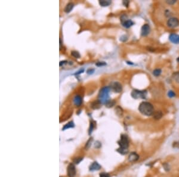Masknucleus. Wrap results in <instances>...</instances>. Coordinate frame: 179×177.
Here are the masks:
<instances>
[{
    "label": "nucleus",
    "instance_id": "obj_1",
    "mask_svg": "<svg viewBox=\"0 0 179 177\" xmlns=\"http://www.w3.org/2000/svg\"><path fill=\"white\" fill-rule=\"evenodd\" d=\"M138 110L142 114L146 116H151L154 113V108L153 105L149 102H143L140 104Z\"/></svg>",
    "mask_w": 179,
    "mask_h": 177
},
{
    "label": "nucleus",
    "instance_id": "obj_2",
    "mask_svg": "<svg viewBox=\"0 0 179 177\" xmlns=\"http://www.w3.org/2000/svg\"><path fill=\"white\" fill-rule=\"evenodd\" d=\"M110 88L104 87L100 89L99 94V101L101 104H106L109 100Z\"/></svg>",
    "mask_w": 179,
    "mask_h": 177
},
{
    "label": "nucleus",
    "instance_id": "obj_3",
    "mask_svg": "<svg viewBox=\"0 0 179 177\" xmlns=\"http://www.w3.org/2000/svg\"><path fill=\"white\" fill-rule=\"evenodd\" d=\"M118 144L120 148L128 149V147L129 146V141L127 135L124 134L121 135V139L118 141Z\"/></svg>",
    "mask_w": 179,
    "mask_h": 177
},
{
    "label": "nucleus",
    "instance_id": "obj_4",
    "mask_svg": "<svg viewBox=\"0 0 179 177\" xmlns=\"http://www.w3.org/2000/svg\"><path fill=\"white\" fill-rule=\"evenodd\" d=\"M147 96V91H139V90H133L131 92V96L133 98H145Z\"/></svg>",
    "mask_w": 179,
    "mask_h": 177
},
{
    "label": "nucleus",
    "instance_id": "obj_5",
    "mask_svg": "<svg viewBox=\"0 0 179 177\" xmlns=\"http://www.w3.org/2000/svg\"><path fill=\"white\" fill-rule=\"evenodd\" d=\"M109 88L113 92H116V93L121 92L122 91V89H123L122 85L119 82H113L111 83Z\"/></svg>",
    "mask_w": 179,
    "mask_h": 177
},
{
    "label": "nucleus",
    "instance_id": "obj_6",
    "mask_svg": "<svg viewBox=\"0 0 179 177\" xmlns=\"http://www.w3.org/2000/svg\"><path fill=\"white\" fill-rule=\"evenodd\" d=\"M121 21L123 26L126 28H130L131 26H132L134 25L133 22L131 20L128 19L127 17L125 15H123V16H121Z\"/></svg>",
    "mask_w": 179,
    "mask_h": 177
},
{
    "label": "nucleus",
    "instance_id": "obj_7",
    "mask_svg": "<svg viewBox=\"0 0 179 177\" xmlns=\"http://www.w3.org/2000/svg\"><path fill=\"white\" fill-rule=\"evenodd\" d=\"M167 25L171 28H174L179 25V20L176 17H172L168 20Z\"/></svg>",
    "mask_w": 179,
    "mask_h": 177
},
{
    "label": "nucleus",
    "instance_id": "obj_8",
    "mask_svg": "<svg viewBox=\"0 0 179 177\" xmlns=\"http://www.w3.org/2000/svg\"><path fill=\"white\" fill-rule=\"evenodd\" d=\"M67 173L69 177H75L76 174V169H75V165L72 163L67 166Z\"/></svg>",
    "mask_w": 179,
    "mask_h": 177
},
{
    "label": "nucleus",
    "instance_id": "obj_9",
    "mask_svg": "<svg viewBox=\"0 0 179 177\" xmlns=\"http://www.w3.org/2000/svg\"><path fill=\"white\" fill-rule=\"evenodd\" d=\"M150 31V26L148 24H145L142 26L141 29V35L143 37H146L149 34Z\"/></svg>",
    "mask_w": 179,
    "mask_h": 177
},
{
    "label": "nucleus",
    "instance_id": "obj_10",
    "mask_svg": "<svg viewBox=\"0 0 179 177\" xmlns=\"http://www.w3.org/2000/svg\"><path fill=\"white\" fill-rule=\"evenodd\" d=\"M169 39L172 43L177 44H179V35L175 33H171L169 37Z\"/></svg>",
    "mask_w": 179,
    "mask_h": 177
},
{
    "label": "nucleus",
    "instance_id": "obj_11",
    "mask_svg": "<svg viewBox=\"0 0 179 177\" xmlns=\"http://www.w3.org/2000/svg\"><path fill=\"white\" fill-rule=\"evenodd\" d=\"M139 159V156L137 155L136 153H131L128 156V161L130 162H134L138 160Z\"/></svg>",
    "mask_w": 179,
    "mask_h": 177
},
{
    "label": "nucleus",
    "instance_id": "obj_12",
    "mask_svg": "<svg viewBox=\"0 0 179 177\" xmlns=\"http://www.w3.org/2000/svg\"><path fill=\"white\" fill-rule=\"evenodd\" d=\"M101 168V166L97 162H94L90 166V170L91 171H94V170H99Z\"/></svg>",
    "mask_w": 179,
    "mask_h": 177
},
{
    "label": "nucleus",
    "instance_id": "obj_13",
    "mask_svg": "<svg viewBox=\"0 0 179 177\" xmlns=\"http://www.w3.org/2000/svg\"><path fill=\"white\" fill-rule=\"evenodd\" d=\"M82 103V99L81 97L79 95L75 96L74 98V103L75 104V106H79L81 105Z\"/></svg>",
    "mask_w": 179,
    "mask_h": 177
},
{
    "label": "nucleus",
    "instance_id": "obj_14",
    "mask_svg": "<svg viewBox=\"0 0 179 177\" xmlns=\"http://www.w3.org/2000/svg\"><path fill=\"white\" fill-rule=\"evenodd\" d=\"M162 115H163V114H162V111H160V110H158V111H156L155 113H153V118L156 120H159L161 119Z\"/></svg>",
    "mask_w": 179,
    "mask_h": 177
},
{
    "label": "nucleus",
    "instance_id": "obj_15",
    "mask_svg": "<svg viewBox=\"0 0 179 177\" xmlns=\"http://www.w3.org/2000/svg\"><path fill=\"white\" fill-rule=\"evenodd\" d=\"M74 7V4L72 3H69L66 5V6L65 7V11L66 13H69L72 11V10L73 9Z\"/></svg>",
    "mask_w": 179,
    "mask_h": 177
},
{
    "label": "nucleus",
    "instance_id": "obj_16",
    "mask_svg": "<svg viewBox=\"0 0 179 177\" xmlns=\"http://www.w3.org/2000/svg\"><path fill=\"white\" fill-rule=\"evenodd\" d=\"M111 1L110 0H108V1H106V0H102V1H99V4L101 6L103 7H106L109 6L110 4H111Z\"/></svg>",
    "mask_w": 179,
    "mask_h": 177
},
{
    "label": "nucleus",
    "instance_id": "obj_17",
    "mask_svg": "<svg viewBox=\"0 0 179 177\" xmlns=\"http://www.w3.org/2000/svg\"><path fill=\"white\" fill-rule=\"evenodd\" d=\"M74 123L72 122V121H71V122L66 123L65 126H63V129L62 130H66L69 128H74Z\"/></svg>",
    "mask_w": 179,
    "mask_h": 177
},
{
    "label": "nucleus",
    "instance_id": "obj_18",
    "mask_svg": "<svg viewBox=\"0 0 179 177\" xmlns=\"http://www.w3.org/2000/svg\"><path fill=\"white\" fill-rule=\"evenodd\" d=\"M100 104H101V103H100V101L98 100V101H96L93 103L91 104V107H92L93 109H99L100 107Z\"/></svg>",
    "mask_w": 179,
    "mask_h": 177
},
{
    "label": "nucleus",
    "instance_id": "obj_19",
    "mask_svg": "<svg viewBox=\"0 0 179 177\" xmlns=\"http://www.w3.org/2000/svg\"><path fill=\"white\" fill-rule=\"evenodd\" d=\"M161 72H162V71H161V70L160 69H157L153 70V74L155 76H159V75L161 74Z\"/></svg>",
    "mask_w": 179,
    "mask_h": 177
},
{
    "label": "nucleus",
    "instance_id": "obj_20",
    "mask_svg": "<svg viewBox=\"0 0 179 177\" xmlns=\"http://www.w3.org/2000/svg\"><path fill=\"white\" fill-rule=\"evenodd\" d=\"M118 151L119 153L122 154V155H125L128 153V149H125V148H119L118 149Z\"/></svg>",
    "mask_w": 179,
    "mask_h": 177
},
{
    "label": "nucleus",
    "instance_id": "obj_21",
    "mask_svg": "<svg viewBox=\"0 0 179 177\" xmlns=\"http://www.w3.org/2000/svg\"><path fill=\"white\" fill-rule=\"evenodd\" d=\"M71 54L74 57L76 58V59H78V58L80 57V54H79V52L76 51H72Z\"/></svg>",
    "mask_w": 179,
    "mask_h": 177
},
{
    "label": "nucleus",
    "instance_id": "obj_22",
    "mask_svg": "<svg viewBox=\"0 0 179 177\" xmlns=\"http://www.w3.org/2000/svg\"><path fill=\"white\" fill-rule=\"evenodd\" d=\"M115 110H116V113H117L118 115L122 116V114H123V111L120 107H117L116 109H115Z\"/></svg>",
    "mask_w": 179,
    "mask_h": 177
},
{
    "label": "nucleus",
    "instance_id": "obj_23",
    "mask_svg": "<svg viewBox=\"0 0 179 177\" xmlns=\"http://www.w3.org/2000/svg\"><path fill=\"white\" fill-rule=\"evenodd\" d=\"M82 159H83L82 157H76V158H75V159H74V162L75 163L78 164L79 163V162H81L82 160Z\"/></svg>",
    "mask_w": 179,
    "mask_h": 177
},
{
    "label": "nucleus",
    "instance_id": "obj_24",
    "mask_svg": "<svg viewBox=\"0 0 179 177\" xmlns=\"http://www.w3.org/2000/svg\"><path fill=\"white\" fill-rule=\"evenodd\" d=\"M115 104V102L113 101H109V102L108 103L106 104V106L108 107H112L113 106V105Z\"/></svg>",
    "mask_w": 179,
    "mask_h": 177
},
{
    "label": "nucleus",
    "instance_id": "obj_25",
    "mask_svg": "<svg viewBox=\"0 0 179 177\" xmlns=\"http://www.w3.org/2000/svg\"><path fill=\"white\" fill-rule=\"evenodd\" d=\"M163 166H164V169L166 170V171H168V170H170V168L168 164L167 163H165L163 165Z\"/></svg>",
    "mask_w": 179,
    "mask_h": 177
},
{
    "label": "nucleus",
    "instance_id": "obj_26",
    "mask_svg": "<svg viewBox=\"0 0 179 177\" xmlns=\"http://www.w3.org/2000/svg\"><path fill=\"white\" fill-rule=\"evenodd\" d=\"M94 126V123H93V122H91V123H90V128H89V134H91V132H92L93 130Z\"/></svg>",
    "mask_w": 179,
    "mask_h": 177
},
{
    "label": "nucleus",
    "instance_id": "obj_27",
    "mask_svg": "<svg viewBox=\"0 0 179 177\" xmlns=\"http://www.w3.org/2000/svg\"><path fill=\"white\" fill-rule=\"evenodd\" d=\"M168 96L170 97H171V98H172V97H175V93H174V92H173L172 91H170L168 92Z\"/></svg>",
    "mask_w": 179,
    "mask_h": 177
},
{
    "label": "nucleus",
    "instance_id": "obj_28",
    "mask_svg": "<svg viewBox=\"0 0 179 177\" xmlns=\"http://www.w3.org/2000/svg\"><path fill=\"white\" fill-rule=\"evenodd\" d=\"M100 177H110V175L106 172H102L100 173Z\"/></svg>",
    "mask_w": 179,
    "mask_h": 177
},
{
    "label": "nucleus",
    "instance_id": "obj_29",
    "mask_svg": "<svg viewBox=\"0 0 179 177\" xmlns=\"http://www.w3.org/2000/svg\"><path fill=\"white\" fill-rule=\"evenodd\" d=\"M91 143H92V138H90V140H88V141L87 143V144H86V148H89V147H90V146H91Z\"/></svg>",
    "mask_w": 179,
    "mask_h": 177
},
{
    "label": "nucleus",
    "instance_id": "obj_30",
    "mask_svg": "<svg viewBox=\"0 0 179 177\" xmlns=\"http://www.w3.org/2000/svg\"><path fill=\"white\" fill-rule=\"evenodd\" d=\"M96 65L97 66H99V67H100V66H103L106 65V63L105 62H98L96 64Z\"/></svg>",
    "mask_w": 179,
    "mask_h": 177
},
{
    "label": "nucleus",
    "instance_id": "obj_31",
    "mask_svg": "<svg viewBox=\"0 0 179 177\" xmlns=\"http://www.w3.org/2000/svg\"><path fill=\"white\" fill-rule=\"evenodd\" d=\"M166 3L170 4V5H173V4L176 3V1L175 0H170V1H167Z\"/></svg>",
    "mask_w": 179,
    "mask_h": 177
},
{
    "label": "nucleus",
    "instance_id": "obj_32",
    "mask_svg": "<svg viewBox=\"0 0 179 177\" xmlns=\"http://www.w3.org/2000/svg\"><path fill=\"white\" fill-rule=\"evenodd\" d=\"M94 72V69H88V70H87V74H93V72Z\"/></svg>",
    "mask_w": 179,
    "mask_h": 177
},
{
    "label": "nucleus",
    "instance_id": "obj_33",
    "mask_svg": "<svg viewBox=\"0 0 179 177\" xmlns=\"http://www.w3.org/2000/svg\"><path fill=\"white\" fill-rule=\"evenodd\" d=\"M84 69H82L79 70L78 72H76V73H75V75H79V74L83 73V72H84Z\"/></svg>",
    "mask_w": 179,
    "mask_h": 177
},
{
    "label": "nucleus",
    "instance_id": "obj_34",
    "mask_svg": "<svg viewBox=\"0 0 179 177\" xmlns=\"http://www.w3.org/2000/svg\"><path fill=\"white\" fill-rule=\"evenodd\" d=\"M67 63V61H62V62H60V63H59V65L60 66H62V64H65V63Z\"/></svg>",
    "mask_w": 179,
    "mask_h": 177
},
{
    "label": "nucleus",
    "instance_id": "obj_35",
    "mask_svg": "<svg viewBox=\"0 0 179 177\" xmlns=\"http://www.w3.org/2000/svg\"><path fill=\"white\" fill-rule=\"evenodd\" d=\"M128 3H129V1H123V4L125 5H125H126V6H128Z\"/></svg>",
    "mask_w": 179,
    "mask_h": 177
},
{
    "label": "nucleus",
    "instance_id": "obj_36",
    "mask_svg": "<svg viewBox=\"0 0 179 177\" xmlns=\"http://www.w3.org/2000/svg\"><path fill=\"white\" fill-rule=\"evenodd\" d=\"M177 61H178V62H179V57L177 59Z\"/></svg>",
    "mask_w": 179,
    "mask_h": 177
}]
</instances>
